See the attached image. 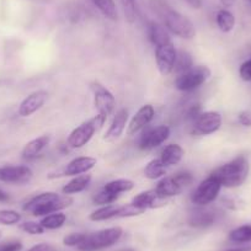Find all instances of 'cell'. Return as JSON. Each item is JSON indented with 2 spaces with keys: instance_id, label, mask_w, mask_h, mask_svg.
<instances>
[{
  "instance_id": "obj_41",
  "label": "cell",
  "mask_w": 251,
  "mask_h": 251,
  "mask_svg": "<svg viewBox=\"0 0 251 251\" xmlns=\"http://www.w3.org/2000/svg\"><path fill=\"white\" fill-rule=\"evenodd\" d=\"M202 113V108L201 105L196 103V105H192L191 107L188 108L187 113H186V120L187 121H191V122H195L197 120L200 115Z\"/></svg>"
},
{
  "instance_id": "obj_34",
  "label": "cell",
  "mask_w": 251,
  "mask_h": 251,
  "mask_svg": "<svg viewBox=\"0 0 251 251\" xmlns=\"http://www.w3.org/2000/svg\"><path fill=\"white\" fill-rule=\"evenodd\" d=\"M144 209L139 208L136 204L132 202V203L123 204V206H120V211H118L117 218H128V217H136L141 216V214L144 213Z\"/></svg>"
},
{
  "instance_id": "obj_1",
  "label": "cell",
  "mask_w": 251,
  "mask_h": 251,
  "mask_svg": "<svg viewBox=\"0 0 251 251\" xmlns=\"http://www.w3.org/2000/svg\"><path fill=\"white\" fill-rule=\"evenodd\" d=\"M149 5L170 33L183 40H192L196 36V27L192 21L171 8L166 1L149 0Z\"/></svg>"
},
{
  "instance_id": "obj_10",
  "label": "cell",
  "mask_w": 251,
  "mask_h": 251,
  "mask_svg": "<svg viewBox=\"0 0 251 251\" xmlns=\"http://www.w3.org/2000/svg\"><path fill=\"white\" fill-rule=\"evenodd\" d=\"M222 116L216 111L202 112L194 122V133L199 136H209L221 128Z\"/></svg>"
},
{
  "instance_id": "obj_49",
  "label": "cell",
  "mask_w": 251,
  "mask_h": 251,
  "mask_svg": "<svg viewBox=\"0 0 251 251\" xmlns=\"http://www.w3.org/2000/svg\"><path fill=\"white\" fill-rule=\"evenodd\" d=\"M1 235H3V231H1V229H0V238H1Z\"/></svg>"
},
{
  "instance_id": "obj_50",
  "label": "cell",
  "mask_w": 251,
  "mask_h": 251,
  "mask_svg": "<svg viewBox=\"0 0 251 251\" xmlns=\"http://www.w3.org/2000/svg\"><path fill=\"white\" fill-rule=\"evenodd\" d=\"M248 1H250V3H251V0H248Z\"/></svg>"
},
{
  "instance_id": "obj_25",
  "label": "cell",
  "mask_w": 251,
  "mask_h": 251,
  "mask_svg": "<svg viewBox=\"0 0 251 251\" xmlns=\"http://www.w3.org/2000/svg\"><path fill=\"white\" fill-rule=\"evenodd\" d=\"M216 23L222 32L228 33L233 31L234 26H235V16H234L233 13L226 10V9H222V10L217 13Z\"/></svg>"
},
{
  "instance_id": "obj_48",
  "label": "cell",
  "mask_w": 251,
  "mask_h": 251,
  "mask_svg": "<svg viewBox=\"0 0 251 251\" xmlns=\"http://www.w3.org/2000/svg\"><path fill=\"white\" fill-rule=\"evenodd\" d=\"M120 251H134L133 249H122V250H120Z\"/></svg>"
},
{
  "instance_id": "obj_5",
  "label": "cell",
  "mask_w": 251,
  "mask_h": 251,
  "mask_svg": "<svg viewBox=\"0 0 251 251\" xmlns=\"http://www.w3.org/2000/svg\"><path fill=\"white\" fill-rule=\"evenodd\" d=\"M211 76V71L204 66H194L190 71L180 74L175 79V88L180 91H192L206 83Z\"/></svg>"
},
{
  "instance_id": "obj_22",
  "label": "cell",
  "mask_w": 251,
  "mask_h": 251,
  "mask_svg": "<svg viewBox=\"0 0 251 251\" xmlns=\"http://www.w3.org/2000/svg\"><path fill=\"white\" fill-rule=\"evenodd\" d=\"M183 155H185V151L182 149V147L178 144H169L161 151L159 159L163 161L165 166H174L177 165L182 160Z\"/></svg>"
},
{
  "instance_id": "obj_37",
  "label": "cell",
  "mask_w": 251,
  "mask_h": 251,
  "mask_svg": "<svg viewBox=\"0 0 251 251\" xmlns=\"http://www.w3.org/2000/svg\"><path fill=\"white\" fill-rule=\"evenodd\" d=\"M86 238V234L83 233H72L69 235H67L66 238L63 239V244L66 246H71V248H74L76 246L78 248Z\"/></svg>"
},
{
  "instance_id": "obj_36",
  "label": "cell",
  "mask_w": 251,
  "mask_h": 251,
  "mask_svg": "<svg viewBox=\"0 0 251 251\" xmlns=\"http://www.w3.org/2000/svg\"><path fill=\"white\" fill-rule=\"evenodd\" d=\"M20 228L23 229L25 233L31 234V235H41V234L45 233V230H46L40 222L37 223V222H32V221L25 222V223L21 224Z\"/></svg>"
},
{
  "instance_id": "obj_51",
  "label": "cell",
  "mask_w": 251,
  "mask_h": 251,
  "mask_svg": "<svg viewBox=\"0 0 251 251\" xmlns=\"http://www.w3.org/2000/svg\"><path fill=\"white\" fill-rule=\"evenodd\" d=\"M91 1H93V0H91Z\"/></svg>"
},
{
  "instance_id": "obj_39",
  "label": "cell",
  "mask_w": 251,
  "mask_h": 251,
  "mask_svg": "<svg viewBox=\"0 0 251 251\" xmlns=\"http://www.w3.org/2000/svg\"><path fill=\"white\" fill-rule=\"evenodd\" d=\"M21 249H23V243L15 239L0 243V251H20Z\"/></svg>"
},
{
  "instance_id": "obj_40",
  "label": "cell",
  "mask_w": 251,
  "mask_h": 251,
  "mask_svg": "<svg viewBox=\"0 0 251 251\" xmlns=\"http://www.w3.org/2000/svg\"><path fill=\"white\" fill-rule=\"evenodd\" d=\"M239 75L244 81H251V58L241 64L239 68Z\"/></svg>"
},
{
  "instance_id": "obj_4",
  "label": "cell",
  "mask_w": 251,
  "mask_h": 251,
  "mask_svg": "<svg viewBox=\"0 0 251 251\" xmlns=\"http://www.w3.org/2000/svg\"><path fill=\"white\" fill-rule=\"evenodd\" d=\"M123 230L120 226L102 229L95 233L86 234V238L78 246L79 251H98L115 245L122 236Z\"/></svg>"
},
{
  "instance_id": "obj_18",
  "label": "cell",
  "mask_w": 251,
  "mask_h": 251,
  "mask_svg": "<svg viewBox=\"0 0 251 251\" xmlns=\"http://www.w3.org/2000/svg\"><path fill=\"white\" fill-rule=\"evenodd\" d=\"M183 190H185V188H182L178 185L177 181L174 177V175L161 178L155 187V191L158 192L159 196L166 200H169L170 197L177 196V195H180Z\"/></svg>"
},
{
  "instance_id": "obj_29",
  "label": "cell",
  "mask_w": 251,
  "mask_h": 251,
  "mask_svg": "<svg viewBox=\"0 0 251 251\" xmlns=\"http://www.w3.org/2000/svg\"><path fill=\"white\" fill-rule=\"evenodd\" d=\"M93 3L106 19L111 21H116L118 19L117 8L113 0H93Z\"/></svg>"
},
{
  "instance_id": "obj_7",
  "label": "cell",
  "mask_w": 251,
  "mask_h": 251,
  "mask_svg": "<svg viewBox=\"0 0 251 251\" xmlns=\"http://www.w3.org/2000/svg\"><path fill=\"white\" fill-rule=\"evenodd\" d=\"M222 185L216 177L209 175L206 180L202 181L191 196V201L194 204L200 207H204L212 203L217 200L221 192Z\"/></svg>"
},
{
  "instance_id": "obj_3",
  "label": "cell",
  "mask_w": 251,
  "mask_h": 251,
  "mask_svg": "<svg viewBox=\"0 0 251 251\" xmlns=\"http://www.w3.org/2000/svg\"><path fill=\"white\" fill-rule=\"evenodd\" d=\"M249 170H250V165H249L248 159L244 155H239L229 163L217 168L211 175L221 182L222 187L234 188L239 187L245 182Z\"/></svg>"
},
{
  "instance_id": "obj_16",
  "label": "cell",
  "mask_w": 251,
  "mask_h": 251,
  "mask_svg": "<svg viewBox=\"0 0 251 251\" xmlns=\"http://www.w3.org/2000/svg\"><path fill=\"white\" fill-rule=\"evenodd\" d=\"M127 121H128V111L126 108H121L116 112L115 117H113L112 122H111L110 127L106 131L103 139L107 142H113L116 139L120 138L122 133L125 132L126 126H127Z\"/></svg>"
},
{
  "instance_id": "obj_11",
  "label": "cell",
  "mask_w": 251,
  "mask_h": 251,
  "mask_svg": "<svg viewBox=\"0 0 251 251\" xmlns=\"http://www.w3.org/2000/svg\"><path fill=\"white\" fill-rule=\"evenodd\" d=\"M32 170L27 165L0 166V182L24 185L32 178Z\"/></svg>"
},
{
  "instance_id": "obj_44",
  "label": "cell",
  "mask_w": 251,
  "mask_h": 251,
  "mask_svg": "<svg viewBox=\"0 0 251 251\" xmlns=\"http://www.w3.org/2000/svg\"><path fill=\"white\" fill-rule=\"evenodd\" d=\"M185 1L194 9H201L202 6V0H185Z\"/></svg>"
},
{
  "instance_id": "obj_12",
  "label": "cell",
  "mask_w": 251,
  "mask_h": 251,
  "mask_svg": "<svg viewBox=\"0 0 251 251\" xmlns=\"http://www.w3.org/2000/svg\"><path fill=\"white\" fill-rule=\"evenodd\" d=\"M169 137H170V128L168 126H158L155 128L148 129L142 134L138 141V147L142 151H151L165 143Z\"/></svg>"
},
{
  "instance_id": "obj_8",
  "label": "cell",
  "mask_w": 251,
  "mask_h": 251,
  "mask_svg": "<svg viewBox=\"0 0 251 251\" xmlns=\"http://www.w3.org/2000/svg\"><path fill=\"white\" fill-rule=\"evenodd\" d=\"M98 131V126L95 125L93 118L85 121V122H83L80 126H78L75 129L71 132V134L67 138V144L72 149L83 148L84 146H86L91 141L95 132Z\"/></svg>"
},
{
  "instance_id": "obj_14",
  "label": "cell",
  "mask_w": 251,
  "mask_h": 251,
  "mask_svg": "<svg viewBox=\"0 0 251 251\" xmlns=\"http://www.w3.org/2000/svg\"><path fill=\"white\" fill-rule=\"evenodd\" d=\"M48 99V93L46 90H37L31 93L21 101L18 113L20 117H30L35 112L43 107Z\"/></svg>"
},
{
  "instance_id": "obj_9",
  "label": "cell",
  "mask_w": 251,
  "mask_h": 251,
  "mask_svg": "<svg viewBox=\"0 0 251 251\" xmlns=\"http://www.w3.org/2000/svg\"><path fill=\"white\" fill-rule=\"evenodd\" d=\"M176 57H177V50H176L173 42L156 46L155 62L161 75H169L170 73H173L174 67H175Z\"/></svg>"
},
{
  "instance_id": "obj_15",
  "label": "cell",
  "mask_w": 251,
  "mask_h": 251,
  "mask_svg": "<svg viewBox=\"0 0 251 251\" xmlns=\"http://www.w3.org/2000/svg\"><path fill=\"white\" fill-rule=\"evenodd\" d=\"M154 116H155V110L151 105H144L139 108L136 112V115L132 117L131 122L128 125V129H127V134L128 136H134L146 128L147 126L153 121Z\"/></svg>"
},
{
  "instance_id": "obj_6",
  "label": "cell",
  "mask_w": 251,
  "mask_h": 251,
  "mask_svg": "<svg viewBox=\"0 0 251 251\" xmlns=\"http://www.w3.org/2000/svg\"><path fill=\"white\" fill-rule=\"evenodd\" d=\"M90 89L94 95V105H95L98 115L107 120L108 116L113 113L116 108V99L113 94L106 86L99 81H93L90 84Z\"/></svg>"
},
{
  "instance_id": "obj_21",
  "label": "cell",
  "mask_w": 251,
  "mask_h": 251,
  "mask_svg": "<svg viewBox=\"0 0 251 251\" xmlns=\"http://www.w3.org/2000/svg\"><path fill=\"white\" fill-rule=\"evenodd\" d=\"M148 36L149 40L153 42V45L155 46H161L165 45V43L173 42L170 37V32L166 30L165 26L163 24L155 23V21H151L148 25Z\"/></svg>"
},
{
  "instance_id": "obj_45",
  "label": "cell",
  "mask_w": 251,
  "mask_h": 251,
  "mask_svg": "<svg viewBox=\"0 0 251 251\" xmlns=\"http://www.w3.org/2000/svg\"><path fill=\"white\" fill-rule=\"evenodd\" d=\"M219 1H221V4L224 8H230V6H233L234 3H235V0H219Z\"/></svg>"
},
{
  "instance_id": "obj_28",
  "label": "cell",
  "mask_w": 251,
  "mask_h": 251,
  "mask_svg": "<svg viewBox=\"0 0 251 251\" xmlns=\"http://www.w3.org/2000/svg\"><path fill=\"white\" fill-rule=\"evenodd\" d=\"M165 174L166 166L164 165L160 159H153L147 164L146 169H144V176L149 180H158V178L163 177Z\"/></svg>"
},
{
  "instance_id": "obj_27",
  "label": "cell",
  "mask_w": 251,
  "mask_h": 251,
  "mask_svg": "<svg viewBox=\"0 0 251 251\" xmlns=\"http://www.w3.org/2000/svg\"><path fill=\"white\" fill-rule=\"evenodd\" d=\"M67 222V216L63 212H55V213L48 214V216L42 217L40 223L42 226L47 230H54V229H59L64 226Z\"/></svg>"
},
{
  "instance_id": "obj_31",
  "label": "cell",
  "mask_w": 251,
  "mask_h": 251,
  "mask_svg": "<svg viewBox=\"0 0 251 251\" xmlns=\"http://www.w3.org/2000/svg\"><path fill=\"white\" fill-rule=\"evenodd\" d=\"M194 66V59H192L191 54L187 52H183V50H180V52H177V57H176L175 67H174L173 72H175V73L180 75V74L190 71Z\"/></svg>"
},
{
  "instance_id": "obj_26",
  "label": "cell",
  "mask_w": 251,
  "mask_h": 251,
  "mask_svg": "<svg viewBox=\"0 0 251 251\" xmlns=\"http://www.w3.org/2000/svg\"><path fill=\"white\" fill-rule=\"evenodd\" d=\"M103 188L107 190V191L112 192V194L120 195L121 196V194L132 191L134 188V182L132 180H129V178H117V180H112L106 183L103 186Z\"/></svg>"
},
{
  "instance_id": "obj_24",
  "label": "cell",
  "mask_w": 251,
  "mask_h": 251,
  "mask_svg": "<svg viewBox=\"0 0 251 251\" xmlns=\"http://www.w3.org/2000/svg\"><path fill=\"white\" fill-rule=\"evenodd\" d=\"M118 211H120V206L116 204H106V206H101L96 211L89 216V219L93 222H103L108 221V219L117 218Z\"/></svg>"
},
{
  "instance_id": "obj_13",
  "label": "cell",
  "mask_w": 251,
  "mask_h": 251,
  "mask_svg": "<svg viewBox=\"0 0 251 251\" xmlns=\"http://www.w3.org/2000/svg\"><path fill=\"white\" fill-rule=\"evenodd\" d=\"M98 160L93 156H79L69 161L63 169H60L55 175H50V177H63V176H78L83 174H88L91 169L95 168Z\"/></svg>"
},
{
  "instance_id": "obj_20",
  "label": "cell",
  "mask_w": 251,
  "mask_h": 251,
  "mask_svg": "<svg viewBox=\"0 0 251 251\" xmlns=\"http://www.w3.org/2000/svg\"><path fill=\"white\" fill-rule=\"evenodd\" d=\"M216 222V214L208 209H196L188 217V226L192 228H208Z\"/></svg>"
},
{
  "instance_id": "obj_38",
  "label": "cell",
  "mask_w": 251,
  "mask_h": 251,
  "mask_svg": "<svg viewBox=\"0 0 251 251\" xmlns=\"http://www.w3.org/2000/svg\"><path fill=\"white\" fill-rule=\"evenodd\" d=\"M174 177H175V180L177 181V183L182 188H186L187 186H190L194 182V176H192L191 173H188V171H178V173H176L174 175Z\"/></svg>"
},
{
  "instance_id": "obj_33",
  "label": "cell",
  "mask_w": 251,
  "mask_h": 251,
  "mask_svg": "<svg viewBox=\"0 0 251 251\" xmlns=\"http://www.w3.org/2000/svg\"><path fill=\"white\" fill-rule=\"evenodd\" d=\"M120 197V195L112 194V192L107 191L105 188H102L101 191H99L96 194V196L94 197V202L96 204H100V206H106V204H112L113 202H116Z\"/></svg>"
},
{
  "instance_id": "obj_23",
  "label": "cell",
  "mask_w": 251,
  "mask_h": 251,
  "mask_svg": "<svg viewBox=\"0 0 251 251\" xmlns=\"http://www.w3.org/2000/svg\"><path fill=\"white\" fill-rule=\"evenodd\" d=\"M90 182L91 175H89V174L74 176V177L62 188V192L63 195H68V196L79 194V192H83L84 190H86L88 186L90 185Z\"/></svg>"
},
{
  "instance_id": "obj_19",
  "label": "cell",
  "mask_w": 251,
  "mask_h": 251,
  "mask_svg": "<svg viewBox=\"0 0 251 251\" xmlns=\"http://www.w3.org/2000/svg\"><path fill=\"white\" fill-rule=\"evenodd\" d=\"M50 136H41L38 138L32 139V141L28 142L23 149V155L24 159L26 160H33V159L37 158L41 153H42L43 149L50 144Z\"/></svg>"
},
{
  "instance_id": "obj_47",
  "label": "cell",
  "mask_w": 251,
  "mask_h": 251,
  "mask_svg": "<svg viewBox=\"0 0 251 251\" xmlns=\"http://www.w3.org/2000/svg\"><path fill=\"white\" fill-rule=\"evenodd\" d=\"M228 251H251V248H239V249H230Z\"/></svg>"
},
{
  "instance_id": "obj_42",
  "label": "cell",
  "mask_w": 251,
  "mask_h": 251,
  "mask_svg": "<svg viewBox=\"0 0 251 251\" xmlns=\"http://www.w3.org/2000/svg\"><path fill=\"white\" fill-rule=\"evenodd\" d=\"M238 121L244 127H251V111H243L239 113Z\"/></svg>"
},
{
  "instance_id": "obj_46",
  "label": "cell",
  "mask_w": 251,
  "mask_h": 251,
  "mask_svg": "<svg viewBox=\"0 0 251 251\" xmlns=\"http://www.w3.org/2000/svg\"><path fill=\"white\" fill-rule=\"evenodd\" d=\"M8 200H9L8 194H5V192L0 190V202H5L8 201Z\"/></svg>"
},
{
  "instance_id": "obj_35",
  "label": "cell",
  "mask_w": 251,
  "mask_h": 251,
  "mask_svg": "<svg viewBox=\"0 0 251 251\" xmlns=\"http://www.w3.org/2000/svg\"><path fill=\"white\" fill-rule=\"evenodd\" d=\"M122 4L123 13H125L126 20L129 24H133L137 18V9H136V0H121Z\"/></svg>"
},
{
  "instance_id": "obj_17",
  "label": "cell",
  "mask_w": 251,
  "mask_h": 251,
  "mask_svg": "<svg viewBox=\"0 0 251 251\" xmlns=\"http://www.w3.org/2000/svg\"><path fill=\"white\" fill-rule=\"evenodd\" d=\"M132 202L137 207L147 211V209H153L164 206L168 202V200L159 196V194L155 191V188H154V190H149V191L141 192V194L134 197Z\"/></svg>"
},
{
  "instance_id": "obj_43",
  "label": "cell",
  "mask_w": 251,
  "mask_h": 251,
  "mask_svg": "<svg viewBox=\"0 0 251 251\" xmlns=\"http://www.w3.org/2000/svg\"><path fill=\"white\" fill-rule=\"evenodd\" d=\"M27 251H55L54 248L50 245H48V244H37V245L32 246V248L30 249V250Z\"/></svg>"
},
{
  "instance_id": "obj_30",
  "label": "cell",
  "mask_w": 251,
  "mask_h": 251,
  "mask_svg": "<svg viewBox=\"0 0 251 251\" xmlns=\"http://www.w3.org/2000/svg\"><path fill=\"white\" fill-rule=\"evenodd\" d=\"M229 240L236 244H245L251 241V224H245L233 229L229 233Z\"/></svg>"
},
{
  "instance_id": "obj_32",
  "label": "cell",
  "mask_w": 251,
  "mask_h": 251,
  "mask_svg": "<svg viewBox=\"0 0 251 251\" xmlns=\"http://www.w3.org/2000/svg\"><path fill=\"white\" fill-rule=\"evenodd\" d=\"M21 214L14 209H0V226H15L20 223Z\"/></svg>"
},
{
  "instance_id": "obj_2",
  "label": "cell",
  "mask_w": 251,
  "mask_h": 251,
  "mask_svg": "<svg viewBox=\"0 0 251 251\" xmlns=\"http://www.w3.org/2000/svg\"><path fill=\"white\" fill-rule=\"evenodd\" d=\"M73 202V199L68 195L59 196L55 192H43L26 202L23 209L35 217H45L55 212H60L62 209L72 206Z\"/></svg>"
}]
</instances>
